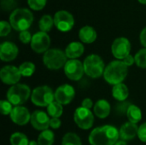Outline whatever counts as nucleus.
Returning <instances> with one entry per match:
<instances>
[{"mask_svg":"<svg viewBox=\"0 0 146 145\" xmlns=\"http://www.w3.org/2000/svg\"><path fill=\"white\" fill-rule=\"evenodd\" d=\"M112 95L115 99H116L119 102H122V101H126V99L128 97L129 91L125 84L121 83L114 85L112 89Z\"/></svg>","mask_w":146,"mask_h":145,"instance_id":"4be33fe9","label":"nucleus"},{"mask_svg":"<svg viewBox=\"0 0 146 145\" xmlns=\"http://www.w3.org/2000/svg\"><path fill=\"white\" fill-rule=\"evenodd\" d=\"M83 65L86 74L93 79L101 77L105 70L103 59L99 56L95 54L88 56L85 59Z\"/></svg>","mask_w":146,"mask_h":145,"instance_id":"423d86ee","label":"nucleus"},{"mask_svg":"<svg viewBox=\"0 0 146 145\" xmlns=\"http://www.w3.org/2000/svg\"><path fill=\"white\" fill-rule=\"evenodd\" d=\"M50 44V38L46 32H38L33 35L31 41V48L36 53H45Z\"/></svg>","mask_w":146,"mask_h":145,"instance_id":"f8f14e48","label":"nucleus"},{"mask_svg":"<svg viewBox=\"0 0 146 145\" xmlns=\"http://www.w3.org/2000/svg\"><path fill=\"white\" fill-rule=\"evenodd\" d=\"M47 112L48 115L52 118H59L63 112L62 105L57 103L56 101H54L47 107Z\"/></svg>","mask_w":146,"mask_h":145,"instance_id":"a878e982","label":"nucleus"},{"mask_svg":"<svg viewBox=\"0 0 146 145\" xmlns=\"http://www.w3.org/2000/svg\"><path fill=\"white\" fill-rule=\"evenodd\" d=\"M135 63L141 68H146V48L141 49L134 56Z\"/></svg>","mask_w":146,"mask_h":145,"instance_id":"7c9ffc66","label":"nucleus"},{"mask_svg":"<svg viewBox=\"0 0 146 145\" xmlns=\"http://www.w3.org/2000/svg\"><path fill=\"white\" fill-rule=\"evenodd\" d=\"M138 1L142 4H146V0H138Z\"/></svg>","mask_w":146,"mask_h":145,"instance_id":"c03bdc74","label":"nucleus"},{"mask_svg":"<svg viewBox=\"0 0 146 145\" xmlns=\"http://www.w3.org/2000/svg\"><path fill=\"white\" fill-rule=\"evenodd\" d=\"M50 119L48 117V115L41 110L34 111L31 115V124L33 127L38 131L47 130L50 126Z\"/></svg>","mask_w":146,"mask_h":145,"instance_id":"dca6fc26","label":"nucleus"},{"mask_svg":"<svg viewBox=\"0 0 146 145\" xmlns=\"http://www.w3.org/2000/svg\"><path fill=\"white\" fill-rule=\"evenodd\" d=\"M84 53V45L80 42H72L70 43L65 50V54L67 57L70 59H76L82 56Z\"/></svg>","mask_w":146,"mask_h":145,"instance_id":"412c9836","label":"nucleus"},{"mask_svg":"<svg viewBox=\"0 0 146 145\" xmlns=\"http://www.w3.org/2000/svg\"><path fill=\"white\" fill-rule=\"evenodd\" d=\"M33 103L39 107H48L55 100V93L52 89L47 85L35 88L31 95Z\"/></svg>","mask_w":146,"mask_h":145,"instance_id":"0eeeda50","label":"nucleus"},{"mask_svg":"<svg viewBox=\"0 0 146 145\" xmlns=\"http://www.w3.org/2000/svg\"><path fill=\"white\" fill-rule=\"evenodd\" d=\"M20 72L24 77H30L35 72V65L31 62H25L19 67Z\"/></svg>","mask_w":146,"mask_h":145,"instance_id":"c85d7f7f","label":"nucleus"},{"mask_svg":"<svg viewBox=\"0 0 146 145\" xmlns=\"http://www.w3.org/2000/svg\"><path fill=\"white\" fill-rule=\"evenodd\" d=\"M47 0H27L28 6L33 9V10H41L44 8L46 5Z\"/></svg>","mask_w":146,"mask_h":145,"instance_id":"2f4dec72","label":"nucleus"},{"mask_svg":"<svg viewBox=\"0 0 146 145\" xmlns=\"http://www.w3.org/2000/svg\"><path fill=\"white\" fill-rule=\"evenodd\" d=\"M120 138L119 131L113 126H103L95 128L89 136L91 145H115Z\"/></svg>","mask_w":146,"mask_h":145,"instance_id":"f257e3e1","label":"nucleus"},{"mask_svg":"<svg viewBox=\"0 0 146 145\" xmlns=\"http://www.w3.org/2000/svg\"><path fill=\"white\" fill-rule=\"evenodd\" d=\"M31 95L30 87L23 84L12 85L7 92L8 101L14 106H21L24 104Z\"/></svg>","mask_w":146,"mask_h":145,"instance_id":"20e7f679","label":"nucleus"},{"mask_svg":"<svg viewBox=\"0 0 146 145\" xmlns=\"http://www.w3.org/2000/svg\"><path fill=\"white\" fill-rule=\"evenodd\" d=\"M29 143L27 137L21 132H15L10 137L11 145H29Z\"/></svg>","mask_w":146,"mask_h":145,"instance_id":"bb28decb","label":"nucleus"},{"mask_svg":"<svg viewBox=\"0 0 146 145\" xmlns=\"http://www.w3.org/2000/svg\"><path fill=\"white\" fill-rule=\"evenodd\" d=\"M75 96V91L70 85H62L55 91V100L62 105L70 103Z\"/></svg>","mask_w":146,"mask_h":145,"instance_id":"4468645a","label":"nucleus"},{"mask_svg":"<svg viewBox=\"0 0 146 145\" xmlns=\"http://www.w3.org/2000/svg\"><path fill=\"white\" fill-rule=\"evenodd\" d=\"M127 75V66L122 61H113L106 68L104 73V79L110 85L121 84Z\"/></svg>","mask_w":146,"mask_h":145,"instance_id":"f03ea898","label":"nucleus"},{"mask_svg":"<svg viewBox=\"0 0 146 145\" xmlns=\"http://www.w3.org/2000/svg\"><path fill=\"white\" fill-rule=\"evenodd\" d=\"M17 2L15 0H1V8L4 11H14L16 9Z\"/></svg>","mask_w":146,"mask_h":145,"instance_id":"473e14b6","label":"nucleus"},{"mask_svg":"<svg viewBox=\"0 0 146 145\" xmlns=\"http://www.w3.org/2000/svg\"><path fill=\"white\" fill-rule=\"evenodd\" d=\"M11 121L18 126H25L31 121V115L28 109L22 106H15L11 112Z\"/></svg>","mask_w":146,"mask_h":145,"instance_id":"2eb2a0df","label":"nucleus"},{"mask_svg":"<svg viewBox=\"0 0 146 145\" xmlns=\"http://www.w3.org/2000/svg\"><path fill=\"white\" fill-rule=\"evenodd\" d=\"M64 73L69 79L74 81L80 80L85 73L84 65L77 59L68 60L64 66Z\"/></svg>","mask_w":146,"mask_h":145,"instance_id":"9d476101","label":"nucleus"},{"mask_svg":"<svg viewBox=\"0 0 146 145\" xmlns=\"http://www.w3.org/2000/svg\"><path fill=\"white\" fill-rule=\"evenodd\" d=\"M127 116V119H128V121L130 122L137 124L142 119V112H141V110H140V109L139 107H137L136 105L132 104L128 109Z\"/></svg>","mask_w":146,"mask_h":145,"instance_id":"5701e85b","label":"nucleus"},{"mask_svg":"<svg viewBox=\"0 0 146 145\" xmlns=\"http://www.w3.org/2000/svg\"><path fill=\"white\" fill-rule=\"evenodd\" d=\"M138 137L139 138L144 142L146 143V122L142 124L139 127V132H138Z\"/></svg>","mask_w":146,"mask_h":145,"instance_id":"e433bc0d","label":"nucleus"},{"mask_svg":"<svg viewBox=\"0 0 146 145\" xmlns=\"http://www.w3.org/2000/svg\"><path fill=\"white\" fill-rule=\"evenodd\" d=\"M122 62H124V64H125L126 66L129 67V66H132L133 63H135V58H134L133 56L128 55L127 56H126V57L122 60Z\"/></svg>","mask_w":146,"mask_h":145,"instance_id":"58836bf2","label":"nucleus"},{"mask_svg":"<svg viewBox=\"0 0 146 145\" xmlns=\"http://www.w3.org/2000/svg\"><path fill=\"white\" fill-rule=\"evenodd\" d=\"M92 106H93V103H92V99H90V98H85L81 103V107L87 109H90L91 108H92Z\"/></svg>","mask_w":146,"mask_h":145,"instance_id":"ea45409f","label":"nucleus"},{"mask_svg":"<svg viewBox=\"0 0 146 145\" xmlns=\"http://www.w3.org/2000/svg\"><path fill=\"white\" fill-rule=\"evenodd\" d=\"M13 110L12 104L8 100H2L0 102V111L3 115H10Z\"/></svg>","mask_w":146,"mask_h":145,"instance_id":"72a5a7b5","label":"nucleus"},{"mask_svg":"<svg viewBox=\"0 0 146 145\" xmlns=\"http://www.w3.org/2000/svg\"><path fill=\"white\" fill-rule=\"evenodd\" d=\"M11 28L12 26L9 22L6 21H0V36L1 37L7 36L10 32Z\"/></svg>","mask_w":146,"mask_h":145,"instance_id":"f704fd0d","label":"nucleus"},{"mask_svg":"<svg viewBox=\"0 0 146 145\" xmlns=\"http://www.w3.org/2000/svg\"><path fill=\"white\" fill-rule=\"evenodd\" d=\"M139 38H140V42H141V44L145 47L146 48V26L141 31V33H140V36H139Z\"/></svg>","mask_w":146,"mask_h":145,"instance_id":"a19ab883","label":"nucleus"},{"mask_svg":"<svg viewBox=\"0 0 146 145\" xmlns=\"http://www.w3.org/2000/svg\"><path fill=\"white\" fill-rule=\"evenodd\" d=\"M54 18H52L50 15H44L41 17L38 21V26L41 32H50L54 26Z\"/></svg>","mask_w":146,"mask_h":145,"instance_id":"393cba45","label":"nucleus"},{"mask_svg":"<svg viewBox=\"0 0 146 145\" xmlns=\"http://www.w3.org/2000/svg\"><path fill=\"white\" fill-rule=\"evenodd\" d=\"M111 50L113 56L120 60H123L126 56L130 55L131 44L127 38L121 37L115 39L112 44Z\"/></svg>","mask_w":146,"mask_h":145,"instance_id":"9b49d317","label":"nucleus"},{"mask_svg":"<svg viewBox=\"0 0 146 145\" xmlns=\"http://www.w3.org/2000/svg\"><path fill=\"white\" fill-rule=\"evenodd\" d=\"M18 47L12 42L6 41L0 45V58L3 62H11L18 55Z\"/></svg>","mask_w":146,"mask_h":145,"instance_id":"f3484780","label":"nucleus"},{"mask_svg":"<svg viewBox=\"0 0 146 145\" xmlns=\"http://www.w3.org/2000/svg\"><path fill=\"white\" fill-rule=\"evenodd\" d=\"M93 110L97 117L100 119H104L109 116L111 108L108 101L104 99H101L96 103V104L94 105Z\"/></svg>","mask_w":146,"mask_h":145,"instance_id":"aec40b11","label":"nucleus"},{"mask_svg":"<svg viewBox=\"0 0 146 145\" xmlns=\"http://www.w3.org/2000/svg\"><path fill=\"white\" fill-rule=\"evenodd\" d=\"M61 121L59 120V118H51L50 121V126L52 129H57L61 126Z\"/></svg>","mask_w":146,"mask_h":145,"instance_id":"4c0bfd02","label":"nucleus"},{"mask_svg":"<svg viewBox=\"0 0 146 145\" xmlns=\"http://www.w3.org/2000/svg\"><path fill=\"white\" fill-rule=\"evenodd\" d=\"M138 132H139V127L137 124L128 121L121 126L119 131L120 138L124 141L132 140L136 137V135H138Z\"/></svg>","mask_w":146,"mask_h":145,"instance_id":"a211bd4d","label":"nucleus"},{"mask_svg":"<svg viewBox=\"0 0 146 145\" xmlns=\"http://www.w3.org/2000/svg\"><path fill=\"white\" fill-rule=\"evenodd\" d=\"M115 145H127V144L126 141L121 140V141H118V142H117V143H116Z\"/></svg>","mask_w":146,"mask_h":145,"instance_id":"79ce46f5","label":"nucleus"},{"mask_svg":"<svg viewBox=\"0 0 146 145\" xmlns=\"http://www.w3.org/2000/svg\"><path fill=\"white\" fill-rule=\"evenodd\" d=\"M62 145H82L80 137L73 132H68L62 138Z\"/></svg>","mask_w":146,"mask_h":145,"instance_id":"cd10ccee","label":"nucleus"},{"mask_svg":"<svg viewBox=\"0 0 146 145\" xmlns=\"http://www.w3.org/2000/svg\"><path fill=\"white\" fill-rule=\"evenodd\" d=\"M54 132L49 129L41 132L38 135V145H52L54 143Z\"/></svg>","mask_w":146,"mask_h":145,"instance_id":"b1692460","label":"nucleus"},{"mask_svg":"<svg viewBox=\"0 0 146 145\" xmlns=\"http://www.w3.org/2000/svg\"><path fill=\"white\" fill-rule=\"evenodd\" d=\"M32 38H33V36L31 35V33H30L27 30L22 31V32H21L20 34H19V39H20L23 44L31 43Z\"/></svg>","mask_w":146,"mask_h":145,"instance_id":"c9c22d12","label":"nucleus"},{"mask_svg":"<svg viewBox=\"0 0 146 145\" xmlns=\"http://www.w3.org/2000/svg\"><path fill=\"white\" fill-rule=\"evenodd\" d=\"M74 120L80 128L88 130L93 126L94 115L90 109L80 107L76 109L74 114Z\"/></svg>","mask_w":146,"mask_h":145,"instance_id":"1a4fd4ad","label":"nucleus"},{"mask_svg":"<svg viewBox=\"0 0 146 145\" xmlns=\"http://www.w3.org/2000/svg\"><path fill=\"white\" fill-rule=\"evenodd\" d=\"M132 104L129 102L127 101H122V102H118L115 105V112L116 115L121 116V115H127V111L129 107Z\"/></svg>","mask_w":146,"mask_h":145,"instance_id":"c756f323","label":"nucleus"},{"mask_svg":"<svg viewBox=\"0 0 146 145\" xmlns=\"http://www.w3.org/2000/svg\"><path fill=\"white\" fill-rule=\"evenodd\" d=\"M79 38L81 42L86 44H92L97 38L96 30L90 26H85L80 28L79 32Z\"/></svg>","mask_w":146,"mask_h":145,"instance_id":"6ab92c4d","label":"nucleus"},{"mask_svg":"<svg viewBox=\"0 0 146 145\" xmlns=\"http://www.w3.org/2000/svg\"><path fill=\"white\" fill-rule=\"evenodd\" d=\"M21 76L19 68L11 65L3 67L0 71V78L6 85H16L20 81Z\"/></svg>","mask_w":146,"mask_h":145,"instance_id":"ddd939ff","label":"nucleus"},{"mask_svg":"<svg viewBox=\"0 0 146 145\" xmlns=\"http://www.w3.org/2000/svg\"><path fill=\"white\" fill-rule=\"evenodd\" d=\"M54 24L56 27L63 32L70 31L74 25V18L67 10H58L54 15Z\"/></svg>","mask_w":146,"mask_h":145,"instance_id":"6e6552de","label":"nucleus"},{"mask_svg":"<svg viewBox=\"0 0 146 145\" xmlns=\"http://www.w3.org/2000/svg\"><path fill=\"white\" fill-rule=\"evenodd\" d=\"M44 64L50 70H58L67 63V56L65 52L59 49L48 50L43 56Z\"/></svg>","mask_w":146,"mask_h":145,"instance_id":"39448f33","label":"nucleus"},{"mask_svg":"<svg viewBox=\"0 0 146 145\" xmlns=\"http://www.w3.org/2000/svg\"><path fill=\"white\" fill-rule=\"evenodd\" d=\"M38 143H36L35 141H31L30 143H29V145H38Z\"/></svg>","mask_w":146,"mask_h":145,"instance_id":"37998d69","label":"nucleus"},{"mask_svg":"<svg viewBox=\"0 0 146 145\" xmlns=\"http://www.w3.org/2000/svg\"><path fill=\"white\" fill-rule=\"evenodd\" d=\"M33 21V15L27 9H16L9 15V23L15 31L22 32L27 30Z\"/></svg>","mask_w":146,"mask_h":145,"instance_id":"7ed1b4c3","label":"nucleus"}]
</instances>
